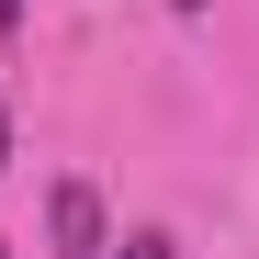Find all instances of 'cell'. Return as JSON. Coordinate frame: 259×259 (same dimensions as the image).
Masks as SVG:
<instances>
[{
    "label": "cell",
    "instance_id": "6da1fadb",
    "mask_svg": "<svg viewBox=\"0 0 259 259\" xmlns=\"http://www.w3.org/2000/svg\"><path fill=\"white\" fill-rule=\"evenodd\" d=\"M46 237H57V259H102L113 237H102V192L91 181H57L46 192Z\"/></svg>",
    "mask_w": 259,
    "mask_h": 259
},
{
    "label": "cell",
    "instance_id": "7a4b0ae2",
    "mask_svg": "<svg viewBox=\"0 0 259 259\" xmlns=\"http://www.w3.org/2000/svg\"><path fill=\"white\" fill-rule=\"evenodd\" d=\"M124 259H181V237H169V226H136V237H124Z\"/></svg>",
    "mask_w": 259,
    "mask_h": 259
},
{
    "label": "cell",
    "instance_id": "3957f363",
    "mask_svg": "<svg viewBox=\"0 0 259 259\" xmlns=\"http://www.w3.org/2000/svg\"><path fill=\"white\" fill-rule=\"evenodd\" d=\"M0 169H12V113H0Z\"/></svg>",
    "mask_w": 259,
    "mask_h": 259
},
{
    "label": "cell",
    "instance_id": "277c9868",
    "mask_svg": "<svg viewBox=\"0 0 259 259\" xmlns=\"http://www.w3.org/2000/svg\"><path fill=\"white\" fill-rule=\"evenodd\" d=\"M12 23H23V0H0V34H12Z\"/></svg>",
    "mask_w": 259,
    "mask_h": 259
},
{
    "label": "cell",
    "instance_id": "5b68a950",
    "mask_svg": "<svg viewBox=\"0 0 259 259\" xmlns=\"http://www.w3.org/2000/svg\"><path fill=\"white\" fill-rule=\"evenodd\" d=\"M169 12H203V0H169Z\"/></svg>",
    "mask_w": 259,
    "mask_h": 259
},
{
    "label": "cell",
    "instance_id": "8992f818",
    "mask_svg": "<svg viewBox=\"0 0 259 259\" xmlns=\"http://www.w3.org/2000/svg\"><path fill=\"white\" fill-rule=\"evenodd\" d=\"M0 259H12V248H0Z\"/></svg>",
    "mask_w": 259,
    "mask_h": 259
}]
</instances>
